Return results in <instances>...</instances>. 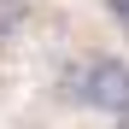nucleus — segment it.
<instances>
[{"label":"nucleus","mask_w":129,"mask_h":129,"mask_svg":"<svg viewBox=\"0 0 129 129\" xmlns=\"http://www.w3.org/2000/svg\"><path fill=\"white\" fill-rule=\"evenodd\" d=\"M117 129H129V123H117Z\"/></svg>","instance_id":"obj_4"},{"label":"nucleus","mask_w":129,"mask_h":129,"mask_svg":"<svg viewBox=\"0 0 129 129\" xmlns=\"http://www.w3.org/2000/svg\"><path fill=\"white\" fill-rule=\"evenodd\" d=\"M106 12H112V18H123V24H129V0H106Z\"/></svg>","instance_id":"obj_3"},{"label":"nucleus","mask_w":129,"mask_h":129,"mask_svg":"<svg viewBox=\"0 0 129 129\" xmlns=\"http://www.w3.org/2000/svg\"><path fill=\"white\" fill-rule=\"evenodd\" d=\"M24 29V0H0V41H12Z\"/></svg>","instance_id":"obj_2"},{"label":"nucleus","mask_w":129,"mask_h":129,"mask_svg":"<svg viewBox=\"0 0 129 129\" xmlns=\"http://www.w3.org/2000/svg\"><path fill=\"white\" fill-rule=\"evenodd\" d=\"M64 100L123 117L129 112V64L123 59H82V64H71L64 71Z\"/></svg>","instance_id":"obj_1"}]
</instances>
